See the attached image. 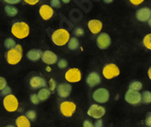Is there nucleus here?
Instances as JSON below:
<instances>
[{"mask_svg":"<svg viewBox=\"0 0 151 127\" xmlns=\"http://www.w3.org/2000/svg\"><path fill=\"white\" fill-rule=\"evenodd\" d=\"M11 33L17 39H24L30 34V27L25 22H15L11 27Z\"/></svg>","mask_w":151,"mask_h":127,"instance_id":"nucleus-1","label":"nucleus"},{"mask_svg":"<svg viewBox=\"0 0 151 127\" xmlns=\"http://www.w3.org/2000/svg\"><path fill=\"white\" fill-rule=\"evenodd\" d=\"M51 38L53 44H55L56 46H64L65 44H68V41L71 39L70 33L66 29H63V28H60V29L54 31L52 34Z\"/></svg>","mask_w":151,"mask_h":127,"instance_id":"nucleus-2","label":"nucleus"},{"mask_svg":"<svg viewBox=\"0 0 151 127\" xmlns=\"http://www.w3.org/2000/svg\"><path fill=\"white\" fill-rule=\"evenodd\" d=\"M5 57L8 64L10 65H17L18 64L22 58H23V48L20 44H17L16 48L8 50L7 52H6Z\"/></svg>","mask_w":151,"mask_h":127,"instance_id":"nucleus-3","label":"nucleus"},{"mask_svg":"<svg viewBox=\"0 0 151 127\" xmlns=\"http://www.w3.org/2000/svg\"><path fill=\"white\" fill-rule=\"evenodd\" d=\"M3 106L7 112L14 113V112L17 111L19 103H18L17 96L10 94V95H7L5 96L4 100H3Z\"/></svg>","mask_w":151,"mask_h":127,"instance_id":"nucleus-4","label":"nucleus"},{"mask_svg":"<svg viewBox=\"0 0 151 127\" xmlns=\"http://www.w3.org/2000/svg\"><path fill=\"white\" fill-rule=\"evenodd\" d=\"M120 73V70L119 67L114 63H109L106 64L102 69L103 77L107 79H112L116 77H118Z\"/></svg>","mask_w":151,"mask_h":127,"instance_id":"nucleus-5","label":"nucleus"},{"mask_svg":"<svg viewBox=\"0 0 151 127\" xmlns=\"http://www.w3.org/2000/svg\"><path fill=\"white\" fill-rule=\"evenodd\" d=\"M76 110L75 103L72 101H63L60 105V111L62 115L65 117H71Z\"/></svg>","mask_w":151,"mask_h":127,"instance_id":"nucleus-6","label":"nucleus"},{"mask_svg":"<svg viewBox=\"0 0 151 127\" xmlns=\"http://www.w3.org/2000/svg\"><path fill=\"white\" fill-rule=\"evenodd\" d=\"M92 97L97 103L104 104V103L108 102L109 99V92L108 89H106L104 88H98L93 92Z\"/></svg>","mask_w":151,"mask_h":127,"instance_id":"nucleus-7","label":"nucleus"},{"mask_svg":"<svg viewBox=\"0 0 151 127\" xmlns=\"http://www.w3.org/2000/svg\"><path fill=\"white\" fill-rule=\"evenodd\" d=\"M105 113H106V110L102 106L94 104L90 106L87 114L89 116H91L94 119H101L105 115Z\"/></svg>","mask_w":151,"mask_h":127,"instance_id":"nucleus-8","label":"nucleus"},{"mask_svg":"<svg viewBox=\"0 0 151 127\" xmlns=\"http://www.w3.org/2000/svg\"><path fill=\"white\" fill-rule=\"evenodd\" d=\"M125 100L130 105L137 106L141 102V94L139 91L129 89L125 94Z\"/></svg>","mask_w":151,"mask_h":127,"instance_id":"nucleus-9","label":"nucleus"},{"mask_svg":"<svg viewBox=\"0 0 151 127\" xmlns=\"http://www.w3.org/2000/svg\"><path fill=\"white\" fill-rule=\"evenodd\" d=\"M65 79L70 83H76L81 79V72L77 68H72L68 69L64 75Z\"/></svg>","mask_w":151,"mask_h":127,"instance_id":"nucleus-10","label":"nucleus"},{"mask_svg":"<svg viewBox=\"0 0 151 127\" xmlns=\"http://www.w3.org/2000/svg\"><path fill=\"white\" fill-rule=\"evenodd\" d=\"M96 41H97V45L101 50H106L111 44V36L106 33H102V34H99Z\"/></svg>","mask_w":151,"mask_h":127,"instance_id":"nucleus-11","label":"nucleus"},{"mask_svg":"<svg viewBox=\"0 0 151 127\" xmlns=\"http://www.w3.org/2000/svg\"><path fill=\"white\" fill-rule=\"evenodd\" d=\"M53 14H54V11L52 7L49 5H43L39 8V15L45 21L50 20L52 17Z\"/></svg>","mask_w":151,"mask_h":127,"instance_id":"nucleus-12","label":"nucleus"},{"mask_svg":"<svg viewBox=\"0 0 151 127\" xmlns=\"http://www.w3.org/2000/svg\"><path fill=\"white\" fill-rule=\"evenodd\" d=\"M42 61L47 65H52L58 61V56L52 51H45L43 52Z\"/></svg>","mask_w":151,"mask_h":127,"instance_id":"nucleus-13","label":"nucleus"},{"mask_svg":"<svg viewBox=\"0 0 151 127\" xmlns=\"http://www.w3.org/2000/svg\"><path fill=\"white\" fill-rule=\"evenodd\" d=\"M72 90H73V87L71 84L62 83L58 85L57 87V94L62 98H66L69 96L72 93Z\"/></svg>","mask_w":151,"mask_h":127,"instance_id":"nucleus-14","label":"nucleus"},{"mask_svg":"<svg viewBox=\"0 0 151 127\" xmlns=\"http://www.w3.org/2000/svg\"><path fill=\"white\" fill-rule=\"evenodd\" d=\"M29 84H30V87L31 88L33 89H37V88H46L47 86V81L41 78V77H38V76H35L33 77L30 81H29Z\"/></svg>","mask_w":151,"mask_h":127,"instance_id":"nucleus-15","label":"nucleus"},{"mask_svg":"<svg viewBox=\"0 0 151 127\" xmlns=\"http://www.w3.org/2000/svg\"><path fill=\"white\" fill-rule=\"evenodd\" d=\"M151 17V9L148 7H141L136 13V18L139 22H147Z\"/></svg>","mask_w":151,"mask_h":127,"instance_id":"nucleus-16","label":"nucleus"},{"mask_svg":"<svg viewBox=\"0 0 151 127\" xmlns=\"http://www.w3.org/2000/svg\"><path fill=\"white\" fill-rule=\"evenodd\" d=\"M86 82H87L89 87L93 88V87L98 86L99 84H101V76H100V74L98 72L92 71L88 75V77L86 78Z\"/></svg>","mask_w":151,"mask_h":127,"instance_id":"nucleus-17","label":"nucleus"},{"mask_svg":"<svg viewBox=\"0 0 151 127\" xmlns=\"http://www.w3.org/2000/svg\"><path fill=\"white\" fill-rule=\"evenodd\" d=\"M88 28L93 34H100L102 30V23L98 19H91L88 23Z\"/></svg>","mask_w":151,"mask_h":127,"instance_id":"nucleus-18","label":"nucleus"},{"mask_svg":"<svg viewBox=\"0 0 151 127\" xmlns=\"http://www.w3.org/2000/svg\"><path fill=\"white\" fill-rule=\"evenodd\" d=\"M43 51L38 49H33L30 50L26 53V58L31 61H37L40 59H42Z\"/></svg>","mask_w":151,"mask_h":127,"instance_id":"nucleus-19","label":"nucleus"},{"mask_svg":"<svg viewBox=\"0 0 151 127\" xmlns=\"http://www.w3.org/2000/svg\"><path fill=\"white\" fill-rule=\"evenodd\" d=\"M16 124L17 127H31L30 120L25 116H18L16 120Z\"/></svg>","mask_w":151,"mask_h":127,"instance_id":"nucleus-20","label":"nucleus"},{"mask_svg":"<svg viewBox=\"0 0 151 127\" xmlns=\"http://www.w3.org/2000/svg\"><path fill=\"white\" fill-rule=\"evenodd\" d=\"M38 97L40 101H46L48 98L50 97L51 96V91L46 88H41L38 92Z\"/></svg>","mask_w":151,"mask_h":127,"instance_id":"nucleus-21","label":"nucleus"},{"mask_svg":"<svg viewBox=\"0 0 151 127\" xmlns=\"http://www.w3.org/2000/svg\"><path fill=\"white\" fill-rule=\"evenodd\" d=\"M5 12L6 13V15L8 16L14 17L18 14V9L16 6H12V5H6L5 6Z\"/></svg>","mask_w":151,"mask_h":127,"instance_id":"nucleus-22","label":"nucleus"},{"mask_svg":"<svg viewBox=\"0 0 151 127\" xmlns=\"http://www.w3.org/2000/svg\"><path fill=\"white\" fill-rule=\"evenodd\" d=\"M68 48H69V50H71V51H75L78 47H79V45H80V42H79V41H78V39L76 38V37H72L70 40H69V41H68Z\"/></svg>","mask_w":151,"mask_h":127,"instance_id":"nucleus-23","label":"nucleus"},{"mask_svg":"<svg viewBox=\"0 0 151 127\" xmlns=\"http://www.w3.org/2000/svg\"><path fill=\"white\" fill-rule=\"evenodd\" d=\"M17 45V44L16 42V41L14 40L13 38H6L4 41V46L5 48H6L7 50H11V49H14L16 48V46Z\"/></svg>","mask_w":151,"mask_h":127,"instance_id":"nucleus-24","label":"nucleus"},{"mask_svg":"<svg viewBox=\"0 0 151 127\" xmlns=\"http://www.w3.org/2000/svg\"><path fill=\"white\" fill-rule=\"evenodd\" d=\"M141 102L146 105H148L151 103V92L150 91L146 90L141 94Z\"/></svg>","mask_w":151,"mask_h":127,"instance_id":"nucleus-25","label":"nucleus"},{"mask_svg":"<svg viewBox=\"0 0 151 127\" xmlns=\"http://www.w3.org/2000/svg\"><path fill=\"white\" fill-rule=\"evenodd\" d=\"M129 89H132L135 91H139L142 89V83L140 81H138V80H133L129 84Z\"/></svg>","mask_w":151,"mask_h":127,"instance_id":"nucleus-26","label":"nucleus"},{"mask_svg":"<svg viewBox=\"0 0 151 127\" xmlns=\"http://www.w3.org/2000/svg\"><path fill=\"white\" fill-rule=\"evenodd\" d=\"M142 42H143V45H144L147 49L151 50V34H147L144 37Z\"/></svg>","mask_w":151,"mask_h":127,"instance_id":"nucleus-27","label":"nucleus"},{"mask_svg":"<svg viewBox=\"0 0 151 127\" xmlns=\"http://www.w3.org/2000/svg\"><path fill=\"white\" fill-rule=\"evenodd\" d=\"M25 116L30 121H35L37 115H36V112L35 110H28L25 113Z\"/></svg>","mask_w":151,"mask_h":127,"instance_id":"nucleus-28","label":"nucleus"},{"mask_svg":"<svg viewBox=\"0 0 151 127\" xmlns=\"http://www.w3.org/2000/svg\"><path fill=\"white\" fill-rule=\"evenodd\" d=\"M73 34L76 36V37H81L84 34V30L82 29L81 27H76L75 29L73 30Z\"/></svg>","mask_w":151,"mask_h":127,"instance_id":"nucleus-29","label":"nucleus"},{"mask_svg":"<svg viewBox=\"0 0 151 127\" xmlns=\"http://www.w3.org/2000/svg\"><path fill=\"white\" fill-rule=\"evenodd\" d=\"M57 65H58L59 68H65L68 66V61L65 59H60L57 61Z\"/></svg>","mask_w":151,"mask_h":127,"instance_id":"nucleus-30","label":"nucleus"},{"mask_svg":"<svg viewBox=\"0 0 151 127\" xmlns=\"http://www.w3.org/2000/svg\"><path fill=\"white\" fill-rule=\"evenodd\" d=\"M30 101L32 102V104L34 105H38L39 102H40V99H39V97H38V95L36 94H32L30 96Z\"/></svg>","mask_w":151,"mask_h":127,"instance_id":"nucleus-31","label":"nucleus"},{"mask_svg":"<svg viewBox=\"0 0 151 127\" xmlns=\"http://www.w3.org/2000/svg\"><path fill=\"white\" fill-rule=\"evenodd\" d=\"M61 0H51L50 1V6L52 7H55V8H60L61 7Z\"/></svg>","mask_w":151,"mask_h":127,"instance_id":"nucleus-32","label":"nucleus"},{"mask_svg":"<svg viewBox=\"0 0 151 127\" xmlns=\"http://www.w3.org/2000/svg\"><path fill=\"white\" fill-rule=\"evenodd\" d=\"M6 79L3 77H0V91H2L6 87Z\"/></svg>","mask_w":151,"mask_h":127,"instance_id":"nucleus-33","label":"nucleus"},{"mask_svg":"<svg viewBox=\"0 0 151 127\" xmlns=\"http://www.w3.org/2000/svg\"><path fill=\"white\" fill-rule=\"evenodd\" d=\"M48 85H49V87H50V90H52V91H53L54 89L56 88V82H55V80H54L53 78H51L49 80Z\"/></svg>","mask_w":151,"mask_h":127,"instance_id":"nucleus-34","label":"nucleus"},{"mask_svg":"<svg viewBox=\"0 0 151 127\" xmlns=\"http://www.w3.org/2000/svg\"><path fill=\"white\" fill-rule=\"evenodd\" d=\"M11 91H12V89H11V88H9V87H6L3 90H2V92H1V95L2 96H7V95H10L11 94Z\"/></svg>","mask_w":151,"mask_h":127,"instance_id":"nucleus-35","label":"nucleus"},{"mask_svg":"<svg viewBox=\"0 0 151 127\" xmlns=\"http://www.w3.org/2000/svg\"><path fill=\"white\" fill-rule=\"evenodd\" d=\"M3 1L5 3L8 4V5H12L13 6V5H17V4L20 3L21 0H3Z\"/></svg>","mask_w":151,"mask_h":127,"instance_id":"nucleus-36","label":"nucleus"},{"mask_svg":"<svg viewBox=\"0 0 151 127\" xmlns=\"http://www.w3.org/2000/svg\"><path fill=\"white\" fill-rule=\"evenodd\" d=\"M39 1H40V0H24V2L25 4H27V5H29V6H35Z\"/></svg>","mask_w":151,"mask_h":127,"instance_id":"nucleus-37","label":"nucleus"},{"mask_svg":"<svg viewBox=\"0 0 151 127\" xmlns=\"http://www.w3.org/2000/svg\"><path fill=\"white\" fill-rule=\"evenodd\" d=\"M82 126H83V127H94V124H93L91 121L85 120V121L83 122V123H82Z\"/></svg>","mask_w":151,"mask_h":127,"instance_id":"nucleus-38","label":"nucleus"},{"mask_svg":"<svg viewBox=\"0 0 151 127\" xmlns=\"http://www.w3.org/2000/svg\"><path fill=\"white\" fill-rule=\"evenodd\" d=\"M146 124L147 127H151V113H149L146 118Z\"/></svg>","mask_w":151,"mask_h":127,"instance_id":"nucleus-39","label":"nucleus"},{"mask_svg":"<svg viewBox=\"0 0 151 127\" xmlns=\"http://www.w3.org/2000/svg\"><path fill=\"white\" fill-rule=\"evenodd\" d=\"M129 2L134 6H139L144 2V0H129Z\"/></svg>","mask_w":151,"mask_h":127,"instance_id":"nucleus-40","label":"nucleus"},{"mask_svg":"<svg viewBox=\"0 0 151 127\" xmlns=\"http://www.w3.org/2000/svg\"><path fill=\"white\" fill-rule=\"evenodd\" d=\"M102 125H103V123H102V120L101 119H98L94 123V127H102Z\"/></svg>","mask_w":151,"mask_h":127,"instance_id":"nucleus-41","label":"nucleus"},{"mask_svg":"<svg viewBox=\"0 0 151 127\" xmlns=\"http://www.w3.org/2000/svg\"><path fill=\"white\" fill-rule=\"evenodd\" d=\"M147 75H148V78H149V79L151 80V67L148 68V71H147Z\"/></svg>","mask_w":151,"mask_h":127,"instance_id":"nucleus-42","label":"nucleus"},{"mask_svg":"<svg viewBox=\"0 0 151 127\" xmlns=\"http://www.w3.org/2000/svg\"><path fill=\"white\" fill-rule=\"evenodd\" d=\"M114 1V0H103V2L106 3V4H111Z\"/></svg>","mask_w":151,"mask_h":127,"instance_id":"nucleus-43","label":"nucleus"},{"mask_svg":"<svg viewBox=\"0 0 151 127\" xmlns=\"http://www.w3.org/2000/svg\"><path fill=\"white\" fill-rule=\"evenodd\" d=\"M61 1H62L63 3H64V4H69L71 0H61Z\"/></svg>","mask_w":151,"mask_h":127,"instance_id":"nucleus-44","label":"nucleus"},{"mask_svg":"<svg viewBox=\"0 0 151 127\" xmlns=\"http://www.w3.org/2000/svg\"><path fill=\"white\" fill-rule=\"evenodd\" d=\"M45 69H46V71H47V72H50L51 70H52V68H51L50 67H46V68H45Z\"/></svg>","mask_w":151,"mask_h":127,"instance_id":"nucleus-45","label":"nucleus"},{"mask_svg":"<svg viewBox=\"0 0 151 127\" xmlns=\"http://www.w3.org/2000/svg\"><path fill=\"white\" fill-rule=\"evenodd\" d=\"M147 23H148V25H149V26L151 27V17L149 18V20L147 21Z\"/></svg>","mask_w":151,"mask_h":127,"instance_id":"nucleus-46","label":"nucleus"},{"mask_svg":"<svg viewBox=\"0 0 151 127\" xmlns=\"http://www.w3.org/2000/svg\"><path fill=\"white\" fill-rule=\"evenodd\" d=\"M6 127H15V126H14V125H11V124H10V125H6Z\"/></svg>","mask_w":151,"mask_h":127,"instance_id":"nucleus-47","label":"nucleus"}]
</instances>
